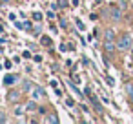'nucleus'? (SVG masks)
<instances>
[{
  "instance_id": "15",
  "label": "nucleus",
  "mask_w": 133,
  "mask_h": 124,
  "mask_svg": "<svg viewBox=\"0 0 133 124\" xmlns=\"http://www.w3.org/2000/svg\"><path fill=\"white\" fill-rule=\"evenodd\" d=\"M126 91H128V95H129V99H131V102H133V86H128Z\"/></svg>"
},
{
  "instance_id": "22",
  "label": "nucleus",
  "mask_w": 133,
  "mask_h": 124,
  "mask_svg": "<svg viewBox=\"0 0 133 124\" xmlns=\"http://www.w3.org/2000/svg\"><path fill=\"white\" fill-rule=\"evenodd\" d=\"M69 88H71V89H73V91H75V93H77V95H82V93H80V91H78V89H77V86H73V84H69Z\"/></svg>"
},
{
  "instance_id": "21",
  "label": "nucleus",
  "mask_w": 133,
  "mask_h": 124,
  "mask_svg": "<svg viewBox=\"0 0 133 124\" xmlns=\"http://www.w3.org/2000/svg\"><path fill=\"white\" fill-rule=\"evenodd\" d=\"M106 80H108V84H109V86H115V80H113L111 77H106Z\"/></svg>"
},
{
  "instance_id": "5",
  "label": "nucleus",
  "mask_w": 133,
  "mask_h": 124,
  "mask_svg": "<svg viewBox=\"0 0 133 124\" xmlns=\"http://www.w3.org/2000/svg\"><path fill=\"white\" fill-rule=\"evenodd\" d=\"M18 97H20V93H18V91H9V95H8V99H9L11 102H17V100H18Z\"/></svg>"
},
{
  "instance_id": "25",
  "label": "nucleus",
  "mask_w": 133,
  "mask_h": 124,
  "mask_svg": "<svg viewBox=\"0 0 133 124\" xmlns=\"http://www.w3.org/2000/svg\"><path fill=\"white\" fill-rule=\"evenodd\" d=\"M33 58H35V62H40V60H42V57H40V55H35Z\"/></svg>"
},
{
  "instance_id": "2",
  "label": "nucleus",
  "mask_w": 133,
  "mask_h": 124,
  "mask_svg": "<svg viewBox=\"0 0 133 124\" xmlns=\"http://www.w3.org/2000/svg\"><path fill=\"white\" fill-rule=\"evenodd\" d=\"M31 91H33V99H35V100H40V99L44 97V89H42L40 86H37V88H33Z\"/></svg>"
},
{
  "instance_id": "17",
  "label": "nucleus",
  "mask_w": 133,
  "mask_h": 124,
  "mask_svg": "<svg viewBox=\"0 0 133 124\" xmlns=\"http://www.w3.org/2000/svg\"><path fill=\"white\" fill-rule=\"evenodd\" d=\"M40 31H42V26H37V28L33 29V33H35V35H40Z\"/></svg>"
},
{
  "instance_id": "3",
  "label": "nucleus",
  "mask_w": 133,
  "mask_h": 124,
  "mask_svg": "<svg viewBox=\"0 0 133 124\" xmlns=\"http://www.w3.org/2000/svg\"><path fill=\"white\" fill-rule=\"evenodd\" d=\"M104 37H106V40H113V38H115V31H113L111 28H108L106 33H104Z\"/></svg>"
},
{
  "instance_id": "9",
  "label": "nucleus",
  "mask_w": 133,
  "mask_h": 124,
  "mask_svg": "<svg viewBox=\"0 0 133 124\" xmlns=\"http://www.w3.org/2000/svg\"><path fill=\"white\" fill-rule=\"evenodd\" d=\"M42 44H44V46H46V48H49V46H51V38H49V37H46V35H44V37H42Z\"/></svg>"
},
{
  "instance_id": "24",
  "label": "nucleus",
  "mask_w": 133,
  "mask_h": 124,
  "mask_svg": "<svg viewBox=\"0 0 133 124\" xmlns=\"http://www.w3.org/2000/svg\"><path fill=\"white\" fill-rule=\"evenodd\" d=\"M22 57H24V58H31V53H29V51H24V55H22Z\"/></svg>"
},
{
  "instance_id": "27",
  "label": "nucleus",
  "mask_w": 133,
  "mask_h": 124,
  "mask_svg": "<svg viewBox=\"0 0 133 124\" xmlns=\"http://www.w3.org/2000/svg\"><path fill=\"white\" fill-rule=\"evenodd\" d=\"M2 31H4V28H2V26H0V33H2Z\"/></svg>"
},
{
  "instance_id": "4",
  "label": "nucleus",
  "mask_w": 133,
  "mask_h": 124,
  "mask_svg": "<svg viewBox=\"0 0 133 124\" xmlns=\"http://www.w3.org/2000/svg\"><path fill=\"white\" fill-rule=\"evenodd\" d=\"M104 48H106L108 53H113V51H115V44H113V40H106V46H104Z\"/></svg>"
},
{
  "instance_id": "14",
  "label": "nucleus",
  "mask_w": 133,
  "mask_h": 124,
  "mask_svg": "<svg viewBox=\"0 0 133 124\" xmlns=\"http://www.w3.org/2000/svg\"><path fill=\"white\" fill-rule=\"evenodd\" d=\"M24 113V108L22 106H15V115H22Z\"/></svg>"
},
{
  "instance_id": "26",
  "label": "nucleus",
  "mask_w": 133,
  "mask_h": 124,
  "mask_svg": "<svg viewBox=\"0 0 133 124\" xmlns=\"http://www.w3.org/2000/svg\"><path fill=\"white\" fill-rule=\"evenodd\" d=\"M0 122H6V115L4 113H0Z\"/></svg>"
},
{
  "instance_id": "12",
  "label": "nucleus",
  "mask_w": 133,
  "mask_h": 124,
  "mask_svg": "<svg viewBox=\"0 0 133 124\" xmlns=\"http://www.w3.org/2000/svg\"><path fill=\"white\" fill-rule=\"evenodd\" d=\"M48 122H51V124H57V122H58V117H55V115H49V117H48Z\"/></svg>"
},
{
  "instance_id": "13",
  "label": "nucleus",
  "mask_w": 133,
  "mask_h": 124,
  "mask_svg": "<svg viewBox=\"0 0 133 124\" xmlns=\"http://www.w3.org/2000/svg\"><path fill=\"white\" fill-rule=\"evenodd\" d=\"M24 89H26V91H31V89H33V84L26 80V82H24Z\"/></svg>"
},
{
  "instance_id": "11",
  "label": "nucleus",
  "mask_w": 133,
  "mask_h": 124,
  "mask_svg": "<svg viewBox=\"0 0 133 124\" xmlns=\"http://www.w3.org/2000/svg\"><path fill=\"white\" fill-rule=\"evenodd\" d=\"M26 109H28V111H35V109H37V104H35V102H29V104L26 106Z\"/></svg>"
},
{
  "instance_id": "23",
  "label": "nucleus",
  "mask_w": 133,
  "mask_h": 124,
  "mask_svg": "<svg viewBox=\"0 0 133 124\" xmlns=\"http://www.w3.org/2000/svg\"><path fill=\"white\" fill-rule=\"evenodd\" d=\"M48 18H51V20H53V18H55V13H53V11H48Z\"/></svg>"
},
{
  "instance_id": "1",
  "label": "nucleus",
  "mask_w": 133,
  "mask_h": 124,
  "mask_svg": "<svg viewBox=\"0 0 133 124\" xmlns=\"http://www.w3.org/2000/svg\"><path fill=\"white\" fill-rule=\"evenodd\" d=\"M131 44H133V40H131V35L124 33V35L120 37V40H118L117 48H118L120 51H126V49H129V48H131Z\"/></svg>"
},
{
  "instance_id": "10",
  "label": "nucleus",
  "mask_w": 133,
  "mask_h": 124,
  "mask_svg": "<svg viewBox=\"0 0 133 124\" xmlns=\"http://www.w3.org/2000/svg\"><path fill=\"white\" fill-rule=\"evenodd\" d=\"M33 20H37V22H40V20H42V13H38V11H35V13H33Z\"/></svg>"
},
{
  "instance_id": "18",
  "label": "nucleus",
  "mask_w": 133,
  "mask_h": 124,
  "mask_svg": "<svg viewBox=\"0 0 133 124\" xmlns=\"http://www.w3.org/2000/svg\"><path fill=\"white\" fill-rule=\"evenodd\" d=\"M66 104H68V106H71V108H73V106H75V100H73V99H66Z\"/></svg>"
},
{
  "instance_id": "20",
  "label": "nucleus",
  "mask_w": 133,
  "mask_h": 124,
  "mask_svg": "<svg viewBox=\"0 0 133 124\" xmlns=\"http://www.w3.org/2000/svg\"><path fill=\"white\" fill-rule=\"evenodd\" d=\"M60 28H68V20H66V18L60 20Z\"/></svg>"
},
{
  "instance_id": "19",
  "label": "nucleus",
  "mask_w": 133,
  "mask_h": 124,
  "mask_svg": "<svg viewBox=\"0 0 133 124\" xmlns=\"http://www.w3.org/2000/svg\"><path fill=\"white\" fill-rule=\"evenodd\" d=\"M58 6H60V8H66V6H68V0H58Z\"/></svg>"
},
{
  "instance_id": "16",
  "label": "nucleus",
  "mask_w": 133,
  "mask_h": 124,
  "mask_svg": "<svg viewBox=\"0 0 133 124\" xmlns=\"http://www.w3.org/2000/svg\"><path fill=\"white\" fill-rule=\"evenodd\" d=\"M24 29H28V31L31 29V22H29V20H26V22H24Z\"/></svg>"
},
{
  "instance_id": "6",
  "label": "nucleus",
  "mask_w": 133,
  "mask_h": 124,
  "mask_svg": "<svg viewBox=\"0 0 133 124\" xmlns=\"http://www.w3.org/2000/svg\"><path fill=\"white\" fill-rule=\"evenodd\" d=\"M109 15H111V18H113V20H120V17H122L118 9H111V11H109Z\"/></svg>"
},
{
  "instance_id": "8",
  "label": "nucleus",
  "mask_w": 133,
  "mask_h": 124,
  "mask_svg": "<svg viewBox=\"0 0 133 124\" xmlns=\"http://www.w3.org/2000/svg\"><path fill=\"white\" fill-rule=\"evenodd\" d=\"M75 24H77V28H78L80 31H84V29H86V26H84V22H82V20H78V18H75Z\"/></svg>"
},
{
  "instance_id": "7",
  "label": "nucleus",
  "mask_w": 133,
  "mask_h": 124,
  "mask_svg": "<svg viewBox=\"0 0 133 124\" xmlns=\"http://www.w3.org/2000/svg\"><path fill=\"white\" fill-rule=\"evenodd\" d=\"M4 82H6L8 86H9V84H15V82H17V77H15V75H6Z\"/></svg>"
}]
</instances>
